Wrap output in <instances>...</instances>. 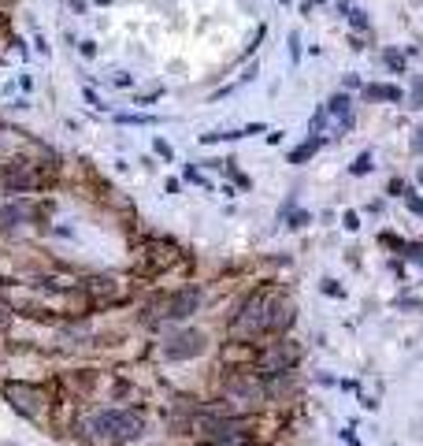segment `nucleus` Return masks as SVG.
Wrapping results in <instances>:
<instances>
[{"label":"nucleus","instance_id":"0eeeda50","mask_svg":"<svg viewBox=\"0 0 423 446\" xmlns=\"http://www.w3.org/2000/svg\"><path fill=\"white\" fill-rule=\"evenodd\" d=\"M4 182L12 190H30V186H38V175L30 171V164H12L4 171Z\"/></svg>","mask_w":423,"mask_h":446},{"label":"nucleus","instance_id":"9d476101","mask_svg":"<svg viewBox=\"0 0 423 446\" xmlns=\"http://www.w3.org/2000/svg\"><path fill=\"white\" fill-rule=\"evenodd\" d=\"M320 149H323V138H308L305 145H297V149H294V153H290L286 160H290V164H305V160H308V157H316Z\"/></svg>","mask_w":423,"mask_h":446},{"label":"nucleus","instance_id":"f8f14e48","mask_svg":"<svg viewBox=\"0 0 423 446\" xmlns=\"http://www.w3.org/2000/svg\"><path fill=\"white\" fill-rule=\"evenodd\" d=\"M119 119V123H126V127H156L160 123V116H115Z\"/></svg>","mask_w":423,"mask_h":446},{"label":"nucleus","instance_id":"f03ea898","mask_svg":"<svg viewBox=\"0 0 423 446\" xmlns=\"http://www.w3.org/2000/svg\"><path fill=\"white\" fill-rule=\"evenodd\" d=\"M353 127V101H349V93H338V97H331L327 104H320L316 108V116L308 119V130H312V138L316 134H345V130Z\"/></svg>","mask_w":423,"mask_h":446},{"label":"nucleus","instance_id":"7ed1b4c3","mask_svg":"<svg viewBox=\"0 0 423 446\" xmlns=\"http://www.w3.org/2000/svg\"><path fill=\"white\" fill-rule=\"evenodd\" d=\"M271 309H275V294H267V290L253 294V298L242 305V312L234 317V331H242V335H267Z\"/></svg>","mask_w":423,"mask_h":446},{"label":"nucleus","instance_id":"9b49d317","mask_svg":"<svg viewBox=\"0 0 423 446\" xmlns=\"http://www.w3.org/2000/svg\"><path fill=\"white\" fill-rule=\"evenodd\" d=\"M364 97L367 101H401L405 93H401L397 86H364Z\"/></svg>","mask_w":423,"mask_h":446},{"label":"nucleus","instance_id":"a211bd4d","mask_svg":"<svg viewBox=\"0 0 423 446\" xmlns=\"http://www.w3.org/2000/svg\"><path fill=\"white\" fill-rule=\"evenodd\" d=\"M153 149H156V157H164V160H171V157H175V149H171L164 138H156V141H153Z\"/></svg>","mask_w":423,"mask_h":446},{"label":"nucleus","instance_id":"f257e3e1","mask_svg":"<svg viewBox=\"0 0 423 446\" xmlns=\"http://www.w3.org/2000/svg\"><path fill=\"white\" fill-rule=\"evenodd\" d=\"M85 428H90L97 446H119V443L141 435V417H134V413H126V409H108V413L90 417Z\"/></svg>","mask_w":423,"mask_h":446},{"label":"nucleus","instance_id":"412c9836","mask_svg":"<svg viewBox=\"0 0 423 446\" xmlns=\"http://www.w3.org/2000/svg\"><path fill=\"white\" fill-rule=\"evenodd\" d=\"M405 201H408V209L416 212V216H423V198H412V190L405 193Z\"/></svg>","mask_w":423,"mask_h":446},{"label":"nucleus","instance_id":"423d86ee","mask_svg":"<svg viewBox=\"0 0 423 446\" xmlns=\"http://www.w3.org/2000/svg\"><path fill=\"white\" fill-rule=\"evenodd\" d=\"M201 305V290L197 287H186V290H179V294H171V298L164 301V317L167 320H186L193 317Z\"/></svg>","mask_w":423,"mask_h":446},{"label":"nucleus","instance_id":"b1692460","mask_svg":"<svg viewBox=\"0 0 423 446\" xmlns=\"http://www.w3.org/2000/svg\"><path fill=\"white\" fill-rule=\"evenodd\" d=\"M115 86H123V90H126V86H134V79H130V74H115Z\"/></svg>","mask_w":423,"mask_h":446},{"label":"nucleus","instance_id":"4468645a","mask_svg":"<svg viewBox=\"0 0 423 446\" xmlns=\"http://www.w3.org/2000/svg\"><path fill=\"white\" fill-rule=\"evenodd\" d=\"M401 253H405V260H412V264H420V268H423V242H408V246H401Z\"/></svg>","mask_w":423,"mask_h":446},{"label":"nucleus","instance_id":"f3484780","mask_svg":"<svg viewBox=\"0 0 423 446\" xmlns=\"http://www.w3.org/2000/svg\"><path fill=\"white\" fill-rule=\"evenodd\" d=\"M412 108H423V74L412 82Z\"/></svg>","mask_w":423,"mask_h":446},{"label":"nucleus","instance_id":"39448f33","mask_svg":"<svg viewBox=\"0 0 423 446\" xmlns=\"http://www.w3.org/2000/svg\"><path fill=\"white\" fill-rule=\"evenodd\" d=\"M297 357H301V350L294 342H279V346H271V350L260 353L256 365L264 368V372H286L290 365H297Z\"/></svg>","mask_w":423,"mask_h":446},{"label":"nucleus","instance_id":"393cba45","mask_svg":"<svg viewBox=\"0 0 423 446\" xmlns=\"http://www.w3.org/2000/svg\"><path fill=\"white\" fill-rule=\"evenodd\" d=\"M412 145H416V149H423V127L416 130V141H412Z\"/></svg>","mask_w":423,"mask_h":446},{"label":"nucleus","instance_id":"aec40b11","mask_svg":"<svg viewBox=\"0 0 423 446\" xmlns=\"http://www.w3.org/2000/svg\"><path fill=\"white\" fill-rule=\"evenodd\" d=\"M290 56H294V60H301V34H297V30L290 34Z\"/></svg>","mask_w":423,"mask_h":446},{"label":"nucleus","instance_id":"20e7f679","mask_svg":"<svg viewBox=\"0 0 423 446\" xmlns=\"http://www.w3.org/2000/svg\"><path fill=\"white\" fill-rule=\"evenodd\" d=\"M204 335L201 331H182V335H175V339H167L164 342V357L167 361H190V357H197V353H204Z\"/></svg>","mask_w":423,"mask_h":446},{"label":"nucleus","instance_id":"5701e85b","mask_svg":"<svg viewBox=\"0 0 423 446\" xmlns=\"http://www.w3.org/2000/svg\"><path fill=\"white\" fill-rule=\"evenodd\" d=\"M342 223H345V231H356V227H360V223H356V212H345Z\"/></svg>","mask_w":423,"mask_h":446},{"label":"nucleus","instance_id":"dca6fc26","mask_svg":"<svg viewBox=\"0 0 423 446\" xmlns=\"http://www.w3.org/2000/svg\"><path fill=\"white\" fill-rule=\"evenodd\" d=\"M383 60H386V67L390 71H397V74H405V60L397 56V52H383Z\"/></svg>","mask_w":423,"mask_h":446},{"label":"nucleus","instance_id":"1a4fd4ad","mask_svg":"<svg viewBox=\"0 0 423 446\" xmlns=\"http://www.w3.org/2000/svg\"><path fill=\"white\" fill-rule=\"evenodd\" d=\"M8 395H12V406H15V409H23V413H38L41 395H38L34 387H12Z\"/></svg>","mask_w":423,"mask_h":446},{"label":"nucleus","instance_id":"ddd939ff","mask_svg":"<svg viewBox=\"0 0 423 446\" xmlns=\"http://www.w3.org/2000/svg\"><path fill=\"white\" fill-rule=\"evenodd\" d=\"M342 12H349V23L356 26V30H367L372 23H367V12H360V8H349V4H342Z\"/></svg>","mask_w":423,"mask_h":446},{"label":"nucleus","instance_id":"2eb2a0df","mask_svg":"<svg viewBox=\"0 0 423 446\" xmlns=\"http://www.w3.org/2000/svg\"><path fill=\"white\" fill-rule=\"evenodd\" d=\"M349 171H353V175H367V171H372V153H360V157H356V164H353Z\"/></svg>","mask_w":423,"mask_h":446},{"label":"nucleus","instance_id":"4be33fe9","mask_svg":"<svg viewBox=\"0 0 423 446\" xmlns=\"http://www.w3.org/2000/svg\"><path fill=\"white\" fill-rule=\"evenodd\" d=\"M323 290H327L331 298H342V294H345L342 287H334V279H323Z\"/></svg>","mask_w":423,"mask_h":446},{"label":"nucleus","instance_id":"6ab92c4d","mask_svg":"<svg viewBox=\"0 0 423 446\" xmlns=\"http://www.w3.org/2000/svg\"><path fill=\"white\" fill-rule=\"evenodd\" d=\"M186 179H190V182H197V186H212V182L204 179V175H201L197 168H186Z\"/></svg>","mask_w":423,"mask_h":446},{"label":"nucleus","instance_id":"6e6552de","mask_svg":"<svg viewBox=\"0 0 423 446\" xmlns=\"http://www.w3.org/2000/svg\"><path fill=\"white\" fill-rule=\"evenodd\" d=\"M290 324H294V305H290L286 298H275V309H271V328H267V335L286 331Z\"/></svg>","mask_w":423,"mask_h":446}]
</instances>
